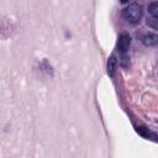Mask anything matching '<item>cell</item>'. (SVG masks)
<instances>
[{"label":"cell","mask_w":158,"mask_h":158,"mask_svg":"<svg viewBox=\"0 0 158 158\" xmlns=\"http://www.w3.org/2000/svg\"><path fill=\"white\" fill-rule=\"evenodd\" d=\"M143 11H142V6L138 2H131L128 4L123 10H122V16L123 19L132 23V25H137L139 23L141 19H142Z\"/></svg>","instance_id":"cell-1"},{"label":"cell","mask_w":158,"mask_h":158,"mask_svg":"<svg viewBox=\"0 0 158 158\" xmlns=\"http://www.w3.org/2000/svg\"><path fill=\"white\" fill-rule=\"evenodd\" d=\"M131 46V36L126 32L121 33L117 40V51L121 53H126Z\"/></svg>","instance_id":"cell-2"},{"label":"cell","mask_w":158,"mask_h":158,"mask_svg":"<svg viewBox=\"0 0 158 158\" xmlns=\"http://www.w3.org/2000/svg\"><path fill=\"white\" fill-rule=\"evenodd\" d=\"M141 41L147 47H156V46H158V36L156 33H151V32L144 33L141 37Z\"/></svg>","instance_id":"cell-3"},{"label":"cell","mask_w":158,"mask_h":158,"mask_svg":"<svg viewBox=\"0 0 158 158\" xmlns=\"http://www.w3.org/2000/svg\"><path fill=\"white\" fill-rule=\"evenodd\" d=\"M136 131L139 136L147 138V139H153V141H158V136L156 133H153L152 131H149L147 127H143V126H139V127H136Z\"/></svg>","instance_id":"cell-4"},{"label":"cell","mask_w":158,"mask_h":158,"mask_svg":"<svg viewBox=\"0 0 158 158\" xmlns=\"http://www.w3.org/2000/svg\"><path fill=\"white\" fill-rule=\"evenodd\" d=\"M116 68H117V59L115 56H111L107 60V64H106V70H107V74L110 77H114L115 75V72H116Z\"/></svg>","instance_id":"cell-5"},{"label":"cell","mask_w":158,"mask_h":158,"mask_svg":"<svg viewBox=\"0 0 158 158\" xmlns=\"http://www.w3.org/2000/svg\"><path fill=\"white\" fill-rule=\"evenodd\" d=\"M148 12L153 16V19L158 20V1H152L148 4Z\"/></svg>","instance_id":"cell-6"},{"label":"cell","mask_w":158,"mask_h":158,"mask_svg":"<svg viewBox=\"0 0 158 158\" xmlns=\"http://www.w3.org/2000/svg\"><path fill=\"white\" fill-rule=\"evenodd\" d=\"M147 23H148V26H151L152 28H154V30H157V31H158V20L152 19V20L147 21Z\"/></svg>","instance_id":"cell-7"}]
</instances>
